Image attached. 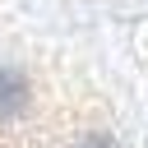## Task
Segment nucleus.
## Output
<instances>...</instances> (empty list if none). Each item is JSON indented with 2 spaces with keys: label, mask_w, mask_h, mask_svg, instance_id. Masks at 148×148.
Instances as JSON below:
<instances>
[{
  "label": "nucleus",
  "mask_w": 148,
  "mask_h": 148,
  "mask_svg": "<svg viewBox=\"0 0 148 148\" xmlns=\"http://www.w3.org/2000/svg\"><path fill=\"white\" fill-rule=\"evenodd\" d=\"M0 148H125L97 106L32 69H0Z\"/></svg>",
  "instance_id": "f257e3e1"
}]
</instances>
